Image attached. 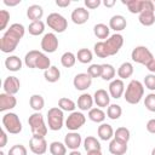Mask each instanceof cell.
<instances>
[{
    "mask_svg": "<svg viewBox=\"0 0 155 155\" xmlns=\"http://www.w3.org/2000/svg\"><path fill=\"white\" fill-rule=\"evenodd\" d=\"M75 63H76V54H74L73 52L67 51L61 56V64L64 68H71L75 65Z\"/></svg>",
    "mask_w": 155,
    "mask_h": 155,
    "instance_id": "38",
    "label": "cell"
},
{
    "mask_svg": "<svg viewBox=\"0 0 155 155\" xmlns=\"http://www.w3.org/2000/svg\"><path fill=\"white\" fill-rule=\"evenodd\" d=\"M70 18L73 21V23L78 24V25H81V24H85L88 18H90V12L87 8L85 7H76L73 10L71 15H70Z\"/></svg>",
    "mask_w": 155,
    "mask_h": 155,
    "instance_id": "15",
    "label": "cell"
},
{
    "mask_svg": "<svg viewBox=\"0 0 155 155\" xmlns=\"http://www.w3.org/2000/svg\"><path fill=\"white\" fill-rule=\"evenodd\" d=\"M125 90H126L125 84H124V80L121 79H114L109 84V94L111 98H115V99L121 98L125 93Z\"/></svg>",
    "mask_w": 155,
    "mask_h": 155,
    "instance_id": "13",
    "label": "cell"
},
{
    "mask_svg": "<svg viewBox=\"0 0 155 155\" xmlns=\"http://www.w3.org/2000/svg\"><path fill=\"white\" fill-rule=\"evenodd\" d=\"M17 105V99L13 94L8 93H0V111L11 110Z\"/></svg>",
    "mask_w": 155,
    "mask_h": 155,
    "instance_id": "18",
    "label": "cell"
},
{
    "mask_svg": "<svg viewBox=\"0 0 155 155\" xmlns=\"http://www.w3.org/2000/svg\"><path fill=\"white\" fill-rule=\"evenodd\" d=\"M44 78H45V80L47 82H51V84L57 82L61 79V70L57 67L51 65L47 70L44 71Z\"/></svg>",
    "mask_w": 155,
    "mask_h": 155,
    "instance_id": "28",
    "label": "cell"
},
{
    "mask_svg": "<svg viewBox=\"0 0 155 155\" xmlns=\"http://www.w3.org/2000/svg\"><path fill=\"white\" fill-rule=\"evenodd\" d=\"M7 155H28V150L23 144H15L10 148Z\"/></svg>",
    "mask_w": 155,
    "mask_h": 155,
    "instance_id": "44",
    "label": "cell"
},
{
    "mask_svg": "<svg viewBox=\"0 0 155 155\" xmlns=\"http://www.w3.org/2000/svg\"><path fill=\"white\" fill-rule=\"evenodd\" d=\"M2 87H4V92L5 93H8V94H13L15 96L19 91V88H21L19 79L16 78V76H7L4 80Z\"/></svg>",
    "mask_w": 155,
    "mask_h": 155,
    "instance_id": "16",
    "label": "cell"
},
{
    "mask_svg": "<svg viewBox=\"0 0 155 155\" xmlns=\"http://www.w3.org/2000/svg\"><path fill=\"white\" fill-rule=\"evenodd\" d=\"M143 85H144L148 90H150V91H155V74H151V73H150V74L145 75Z\"/></svg>",
    "mask_w": 155,
    "mask_h": 155,
    "instance_id": "48",
    "label": "cell"
},
{
    "mask_svg": "<svg viewBox=\"0 0 155 155\" xmlns=\"http://www.w3.org/2000/svg\"><path fill=\"white\" fill-rule=\"evenodd\" d=\"M131 58L133 62L136 63H139V64H143V65H147L153 58V53L150 52V50L147 47V46H136L132 52H131Z\"/></svg>",
    "mask_w": 155,
    "mask_h": 155,
    "instance_id": "7",
    "label": "cell"
},
{
    "mask_svg": "<svg viewBox=\"0 0 155 155\" xmlns=\"http://www.w3.org/2000/svg\"><path fill=\"white\" fill-rule=\"evenodd\" d=\"M122 4L127 6L131 13H140L143 11V0H122Z\"/></svg>",
    "mask_w": 155,
    "mask_h": 155,
    "instance_id": "33",
    "label": "cell"
},
{
    "mask_svg": "<svg viewBox=\"0 0 155 155\" xmlns=\"http://www.w3.org/2000/svg\"><path fill=\"white\" fill-rule=\"evenodd\" d=\"M68 155H82V154H81L79 150H71V151H70Z\"/></svg>",
    "mask_w": 155,
    "mask_h": 155,
    "instance_id": "57",
    "label": "cell"
},
{
    "mask_svg": "<svg viewBox=\"0 0 155 155\" xmlns=\"http://www.w3.org/2000/svg\"><path fill=\"white\" fill-rule=\"evenodd\" d=\"M44 16V8L38 5V4H34V5H30L28 8H27V17L31 21V22H35V21H41Z\"/></svg>",
    "mask_w": 155,
    "mask_h": 155,
    "instance_id": "23",
    "label": "cell"
},
{
    "mask_svg": "<svg viewBox=\"0 0 155 155\" xmlns=\"http://www.w3.org/2000/svg\"><path fill=\"white\" fill-rule=\"evenodd\" d=\"M28 124L30 126V130H31V133L33 136H40V137H45L47 134V131H48V127L46 126L45 124V120H44V116L40 111H35L33 113L29 119H28Z\"/></svg>",
    "mask_w": 155,
    "mask_h": 155,
    "instance_id": "3",
    "label": "cell"
},
{
    "mask_svg": "<svg viewBox=\"0 0 155 155\" xmlns=\"http://www.w3.org/2000/svg\"><path fill=\"white\" fill-rule=\"evenodd\" d=\"M22 65H23L22 59L18 56L12 54V56H8L5 59V67L10 71H19L22 69Z\"/></svg>",
    "mask_w": 155,
    "mask_h": 155,
    "instance_id": "24",
    "label": "cell"
},
{
    "mask_svg": "<svg viewBox=\"0 0 155 155\" xmlns=\"http://www.w3.org/2000/svg\"><path fill=\"white\" fill-rule=\"evenodd\" d=\"M87 74L94 79V78H101L102 75V64H91L88 68H87Z\"/></svg>",
    "mask_w": 155,
    "mask_h": 155,
    "instance_id": "45",
    "label": "cell"
},
{
    "mask_svg": "<svg viewBox=\"0 0 155 155\" xmlns=\"http://www.w3.org/2000/svg\"><path fill=\"white\" fill-rule=\"evenodd\" d=\"M138 21L144 27H150L155 23V12L150 11V10H144L139 13L138 16Z\"/></svg>",
    "mask_w": 155,
    "mask_h": 155,
    "instance_id": "25",
    "label": "cell"
},
{
    "mask_svg": "<svg viewBox=\"0 0 155 155\" xmlns=\"http://www.w3.org/2000/svg\"><path fill=\"white\" fill-rule=\"evenodd\" d=\"M147 131L149 133H155V119H150L148 122H147Z\"/></svg>",
    "mask_w": 155,
    "mask_h": 155,
    "instance_id": "51",
    "label": "cell"
},
{
    "mask_svg": "<svg viewBox=\"0 0 155 155\" xmlns=\"http://www.w3.org/2000/svg\"><path fill=\"white\" fill-rule=\"evenodd\" d=\"M114 128L111 127V125H109V124H105V122H103V124H101L99 126H98V130H97V134H98V137H99V139H102V140H111L113 138H114Z\"/></svg>",
    "mask_w": 155,
    "mask_h": 155,
    "instance_id": "21",
    "label": "cell"
},
{
    "mask_svg": "<svg viewBox=\"0 0 155 155\" xmlns=\"http://www.w3.org/2000/svg\"><path fill=\"white\" fill-rule=\"evenodd\" d=\"M144 96V85L139 80H131L125 90L124 98L128 104H138Z\"/></svg>",
    "mask_w": 155,
    "mask_h": 155,
    "instance_id": "2",
    "label": "cell"
},
{
    "mask_svg": "<svg viewBox=\"0 0 155 155\" xmlns=\"http://www.w3.org/2000/svg\"><path fill=\"white\" fill-rule=\"evenodd\" d=\"M93 97L88 93H82L81 96H79L78 98V108L81 110V111H90L93 107Z\"/></svg>",
    "mask_w": 155,
    "mask_h": 155,
    "instance_id": "22",
    "label": "cell"
},
{
    "mask_svg": "<svg viewBox=\"0 0 155 155\" xmlns=\"http://www.w3.org/2000/svg\"><path fill=\"white\" fill-rule=\"evenodd\" d=\"M134 71V68H133V64L130 63V62H124L119 68H117V76L119 79L121 80H125V79H128L132 76Z\"/></svg>",
    "mask_w": 155,
    "mask_h": 155,
    "instance_id": "26",
    "label": "cell"
},
{
    "mask_svg": "<svg viewBox=\"0 0 155 155\" xmlns=\"http://www.w3.org/2000/svg\"><path fill=\"white\" fill-rule=\"evenodd\" d=\"M93 52L99 58H107V57H109V54L107 52V48H105V45H104V41L96 42L94 46H93Z\"/></svg>",
    "mask_w": 155,
    "mask_h": 155,
    "instance_id": "43",
    "label": "cell"
},
{
    "mask_svg": "<svg viewBox=\"0 0 155 155\" xmlns=\"http://www.w3.org/2000/svg\"><path fill=\"white\" fill-rule=\"evenodd\" d=\"M7 143V133L6 130H1L0 132V148H4Z\"/></svg>",
    "mask_w": 155,
    "mask_h": 155,
    "instance_id": "50",
    "label": "cell"
},
{
    "mask_svg": "<svg viewBox=\"0 0 155 155\" xmlns=\"http://www.w3.org/2000/svg\"><path fill=\"white\" fill-rule=\"evenodd\" d=\"M67 149L68 148L65 147V144L62 142H58V140L52 142L48 147L51 155H67Z\"/></svg>",
    "mask_w": 155,
    "mask_h": 155,
    "instance_id": "36",
    "label": "cell"
},
{
    "mask_svg": "<svg viewBox=\"0 0 155 155\" xmlns=\"http://www.w3.org/2000/svg\"><path fill=\"white\" fill-rule=\"evenodd\" d=\"M85 122H86V116L81 111H73L65 120V127L69 131L75 132L79 128H81L85 125Z\"/></svg>",
    "mask_w": 155,
    "mask_h": 155,
    "instance_id": "9",
    "label": "cell"
},
{
    "mask_svg": "<svg viewBox=\"0 0 155 155\" xmlns=\"http://www.w3.org/2000/svg\"><path fill=\"white\" fill-rule=\"evenodd\" d=\"M41 50L46 53H53L58 48V39L54 33H46L41 39Z\"/></svg>",
    "mask_w": 155,
    "mask_h": 155,
    "instance_id": "11",
    "label": "cell"
},
{
    "mask_svg": "<svg viewBox=\"0 0 155 155\" xmlns=\"http://www.w3.org/2000/svg\"><path fill=\"white\" fill-rule=\"evenodd\" d=\"M4 4L6 6L12 7V6H17L18 4H21V0H4Z\"/></svg>",
    "mask_w": 155,
    "mask_h": 155,
    "instance_id": "54",
    "label": "cell"
},
{
    "mask_svg": "<svg viewBox=\"0 0 155 155\" xmlns=\"http://www.w3.org/2000/svg\"><path fill=\"white\" fill-rule=\"evenodd\" d=\"M144 107H145L149 111L155 113V93H149V94L145 96Z\"/></svg>",
    "mask_w": 155,
    "mask_h": 155,
    "instance_id": "46",
    "label": "cell"
},
{
    "mask_svg": "<svg viewBox=\"0 0 155 155\" xmlns=\"http://www.w3.org/2000/svg\"><path fill=\"white\" fill-rule=\"evenodd\" d=\"M115 0H104L103 1V5L105 6V7H113L114 5H115Z\"/></svg>",
    "mask_w": 155,
    "mask_h": 155,
    "instance_id": "55",
    "label": "cell"
},
{
    "mask_svg": "<svg viewBox=\"0 0 155 155\" xmlns=\"http://www.w3.org/2000/svg\"><path fill=\"white\" fill-rule=\"evenodd\" d=\"M0 155H5V153L4 151H0Z\"/></svg>",
    "mask_w": 155,
    "mask_h": 155,
    "instance_id": "60",
    "label": "cell"
},
{
    "mask_svg": "<svg viewBox=\"0 0 155 155\" xmlns=\"http://www.w3.org/2000/svg\"><path fill=\"white\" fill-rule=\"evenodd\" d=\"M50 67H51V59L44 52H41L39 58H38V61H36V69H41V70L45 71Z\"/></svg>",
    "mask_w": 155,
    "mask_h": 155,
    "instance_id": "42",
    "label": "cell"
},
{
    "mask_svg": "<svg viewBox=\"0 0 155 155\" xmlns=\"http://www.w3.org/2000/svg\"><path fill=\"white\" fill-rule=\"evenodd\" d=\"M127 149H128V147H127V143H125V142H121L115 138H113L109 142V153L111 155H124V154H126Z\"/></svg>",
    "mask_w": 155,
    "mask_h": 155,
    "instance_id": "20",
    "label": "cell"
},
{
    "mask_svg": "<svg viewBox=\"0 0 155 155\" xmlns=\"http://www.w3.org/2000/svg\"><path fill=\"white\" fill-rule=\"evenodd\" d=\"M107 117V114L103 111L102 108H92L90 111H88V119L96 124H103L104 120Z\"/></svg>",
    "mask_w": 155,
    "mask_h": 155,
    "instance_id": "29",
    "label": "cell"
},
{
    "mask_svg": "<svg viewBox=\"0 0 155 155\" xmlns=\"http://www.w3.org/2000/svg\"><path fill=\"white\" fill-rule=\"evenodd\" d=\"M8 21H10V12L7 10H1L0 11V30L6 29Z\"/></svg>",
    "mask_w": 155,
    "mask_h": 155,
    "instance_id": "47",
    "label": "cell"
},
{
    "mask_svg": "<svg viewBox=\"0 0 155 155\" xmlns=\"http://www.w3.org/2000/svg\"><path fill=\"white\" fill-rule=\"evenodd\" d=\"M145 67H147V69H148L151 74H155V58H153Z\"/></svg>",
    "mask_w": 155,
    "mask_h": 155,
    "instance_id": "53",
    "label": "cell"
},
{
    "mask_svg": "<svg viewBox=\"0 0 155 155\" xmlns=\"http://www.w3.org/2000/svg\"><path fill=\"white\" fill-rule=\"evenodd\" d=\"M122 115V108L119 104H110L107 108V116L111 120H117Z\"/></svg>",
    "mask_w": 155,
    "mask_h": 155,
    "instance_id": "41",
    "label": "cell"
},
{
    "mask_svg": "<svg viewBox=\"0 0 155 155\" xmlns=\"http://www.w3.org/2000/svg\"><path fill=\"white\" fill-rule=\"evenodd\" d=\"M29 149L35 155H42L47 151V142L45 137L40 136H31L29 139Z\"/></svg>",
    "mask_w": 155,
    "mask_h": 155,
    "instance_id": "10",
    "label": "cell"
},
{
    "mask_svg": "<svg viewBox=\"0 0 155 155\" xmlns=\"http://www.w3.org/2000/svg\"><path fill=\"white\" fill-rule=\"evenodd\" d=\"M64 124V114L63 110L58 107L50 108L47 111V127L51 131H59Z\"/></svg>",
    "mask_w": 155,
    "mask_h": 155,
    "instance_id": "5",
    "label": "cell"
},
{
    "mask_svg": "<svg viewBox=\"0 0 155 155\" xmlns=\"http://www.w3.org/2000/svg\"><path fill=\"white\" fill-rule=\"evenodd\" d=\"M104 45H105V48H107L108 54L109 56H114L122 47V45H124V36L121 34H119V33H115V34L110 35L104 41Z\"/></svg>",
    "mask_w": 155,
    "mask_h": 155,
    "instance_id": "8",
    "label": "cell"
},
{
    "mask_svg": "<svg viewBox=\"0 0 155 155\" xmlns=\"http://www.w3.org/2000/svg\"><path fill=\"white\" fill-rule=\"evenodd\" d=\"M29 105L34 111H40L45 107V99L41 94H31L29 98Z\"/></svg>",
    "mask_w": 155,
    "mask_h": 155,
    "instance_id": "31",
    "label": "cell"
},
{
    "mask_svg": "<svg viewBox=\"0 0 155 155\" xmlns=\"http://www.w3.org/2000/svg\"><path fill=\"white\" fill-rule=\"evenodd\" d=\"M70 0H56V5L58 7H68L70 5Z\"/></svg>",
    "mask_w": 155,
    "mask_h": 155,
    "instance_id": "52",
    "label": "cell"
},
{
    "mask_svg": "<svg viewBox=\"0 0 155 155\" xmlns=\"http://www.w3.org/2000/svg\"><path fill=\"white\" fill-rule=\"evenodd\" d=\"M87 155H103L101 150H93V151H87Z\"/></svg>",
    "mask_w": 155,
    "mask_h": 155,
    "instance_id": "56",
    "label": "cell"
},
{
    "mask_svg": "<svg viewBox=\"0 0 155 155\" xmlns=\"http://www.w3.org/2000/svg\"><path fill=\"white\" fill-rule=\"evenodd\" d=\"M2 126H4V130H6V132H8L11 134H18L23 128L19 116L16 113H11V111L4 114Z\"/></svg>",
    "mask_w": 155,
    "mask_h": 155,
    "instance_id": "4",
    "label": "cell"
},
{
    "mask_svg": "<svg viewBox=\"0 0 155 155\" xmlns=\"http://www.w3.org/2000/svg\"><path fill=\"white\" fill-rule=\"evenodd\" d=\"M84 148L86 151H93V150H101V143L99 140L93 136H87L84 139Z\"/></svg>",
    "mask_w": 155,
    "mask_h": 155,
    "instance_id": "32",
    "label": "cell"
},
{
    "mask_svg": "<svg viewBox=\"0 0 155 155\" xmlns=\"http://www.w3.org/2000/svg\"><path fill=\"white\" fill-rule=\"evenodd\" d=\"M40 53L41 52L39 50H30L29 52H27L24 56V64L30 69H36V61Z\"/></svg>",
    "mask_w": 155,
    "mask_h": 155,
    "instance_id": "27",
    "label": "cell"
},
{
    "mask_svg": "<svg viewBox=\"0 0 155 155\" xmlns=\"http://www.w3.org/2000/svg\"><path fill=\"white\" fill-rule=\"evenodd\" d=\"M28 31L30 35H34V36L41 35L45 31V23L42 21L30 22V24L28 25Z\"/></svg>",
    "mask_w": 155,
    "mask_h": 155,
    "instance_id": "37",
    "label": "cell"
},
{
    "mask_svg": "<svg viewBox=\"0 0 155 155\" xmlns=\"http://www.w3.org/2000/svg\"><path fill=\"white\" fill-rule=\"evenodd\" d=\"M114 138L115 139H119L121 142L128 143V140L131 138V132H130V130L127 127H124V126L117 127L115 130V132H114Z\"/></svg>",
    "mask_w": 155,
    "mask_h": 155,
    "instance_id": "40",
    "label": "cell"
},
{
    "mask_svg": "<svg viewBox=\"0 0 155 155\" xmlns=\"http://www.w3.org/2000/svg\"><path fill=\"white\" fill-rule=\"evenodd\" d=\"M110 28L109 25L104 24V23H97L94 27H93V34L98 38V39H108L110 35Z\"/></svg>",
    "mask_w": 155,
    "mask_h": 155,
    "instance_id": "30",
    "label": "cell"
},
{
    "mask_svg": "<svg viewBox=\"0 0 155 155\" xmlns=\"http://www.w3.org/2000/svg\"><path fill=\"white\" fill-rule=\"evenodd\" d=\"M127 27V21L122 15H114L109 19V28L113 29L115 33H119Z\"/></svg>",
    "mask_w": 155,
    "mask_h": 155,
    "instance_id": "19",
    "label": "cell"
},
{
    "mask_svg": "<svg viewBox=\"0 0 155 155\" xmlns=\"http://www.w3.org/2000/svg\"><path fill=\"white\" fill-rule=\"evenodd\" d=\"M93 101L98 108H108L110 105V94L103 88H99L93 94Z\"/></svg>",
    "mask_w": 155,
    "mask_h": 155,
    "instance_id": "17",
    "label": "cell"
},
{
    "mask_svg": "<svg viewBox=\"0 0 155 155\" xmlns=\"http://www.w3.org/2000/svg\"><path fill=\"white\" fill-rule=\"evenodd\" d=\"M115 74H116V70L111 64H108V63L102 64V75H101V78L104 81H113L114 78H115Z\"/></svg>",
    "mask_w": 155,
    "mask_h": 155,
    "instance_id": "35",
    "label": "cell"
},
{
    "mask_svg": "<svg viewBox=\"0 0 155 155\" xmlns=\"http://www.w3.org/2000/svg\"><path fill=\"white\" fill-rule=\"evenodd\" d=\"M24 33H25V28L23 24L21 23L11 24L0 39V50L4 53L13 52L17 48L21 39L24 36Z\"/></svg>",
    "mask_w": 155,
    "mask_h": 155,
    "instance_id": "1",
    "label": "cell"
},
{
    "mask_svg": "<svg viewBox=\"0 0 155 155\" xmlns=\"http://www.w3.org/2000/svg\"><path fill=\"white\" fill-rule=\"evenodd\" d=\"M153 4H154V11H155V0H153Z\"/></svg>",
    "mask_w": 155,
    "mask_h": 155,
    "instance_id": "59",
    "label": "cell"
},
{
    "mask_svg": "<svg viewBox=\"0 0 155 155\" xmlns=\"http://www.w3.org/2000/svg\"><path fill=\"white\" fill-rule=\"evenodd\" d=\"M81 143H82L81 134L78 133L76 131H75V132L70 131V132H68V133L65 134V137H64V144H65V147H67L68 149H70V150H78L79 147L81 145Z\"/></svg>",
    "mask_w": 155,
    "mask_h": 155,
    "instance_id": "14",
    "label": "cell"
},
{
    "mask_svg": "<svg viewBox=\"0 0 155 155\" xmlns=\"http://www.w3.org/2000/svg\"><path fill=\"white\" fill-rule=\"evenodd\" d=\"M46 24L54 31V33H64L68 28V21L64 16L58 12H52L46 18Z\"/></svg>",
    "mask_w": 155,
    "mask_h": 155,
    "instance_id": "6",
    "label": "cell"
},
{
    "mask_svg": "<svg viewBox=\"0 0 155 155\" xmlns=\"http://www.w3.org/2000/svg\"><path fill=\"white\" fill-rule=\"evenodd\" d=\"M151 155H155V148H153V150H151Z\"/></svg>",
    "mask_w": 155,
    "mask_h": 155,
    "instance_id": "58",
    "label": "cell"
},
{
    "mask_svg": "<svg viewBox=\"0 0 155 155\" xmlns=\"http://www.w3.org/2000/svg\"><path fill=\"white\" fill-rule=\"evenodd\" d=\"M101 0H85V6L90 10H94L101 5Z\"/></svg>",
    "mask_w": 155,
    "mask_h": 155,
    "instance_id": "49",
    "label": "cell"
},
{
    "mask_svg": "<svg viewBox=\"0 0 155 155\" xmlns=\"http://www.w3.org/2000/svg\"><path fill=\"white\" fill-rule=\"evenodd\" d=\"M58 108L62 109L63 111H70V113H73V111H75L76 103L73 99L68 98V97H62V98L58 99Z\"/></svg>",
    "mask_w": 155,
    "mask_h": 155,
    "instance_id": "34",
    "label": "cell"
},
{
    "mask_svg": "<svg viewBox=\"0 0 155 155\" xmlns=\"http://www.w3.org/2000/svg\"><path fill=\"white\" fill-rule=\"evenodd\" d=\"M73 85L78 91H86L92 85V78L87 73H79L74 76Z\"/></svg>",
    "mask_w": 155,
    "mask_h": 155,
    "instance_id": "12",
    "label": "cell"
},
{
    "mask_svg": "<svg viewBox=\"0 0 155 155\" xmlns=\"http://www.w3.org/2000/svg\"><path fill=\"white\" fill-rule=\"evenodd\" d=\"M76 59L82 63V64H87V63H91L92 59H93V53L91 50L88 48H80L78 51V54H76Z\"/></svg>",
    "mask_w": 155,
    "mask_h": 155,
    "instance_id": "39",
    "label": "cell"
}]
</instances>
